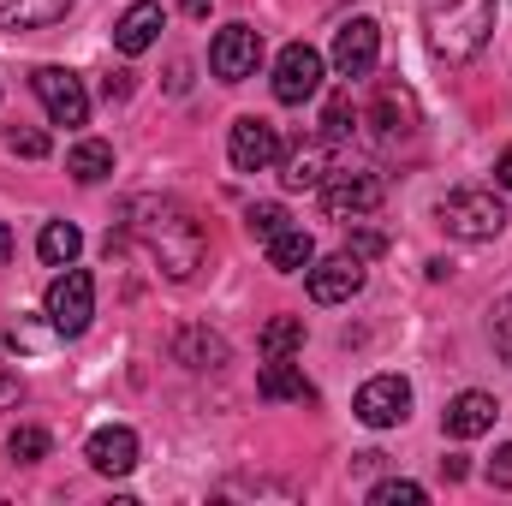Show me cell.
<instances>
[{"label":"cell","mask_w":512,"mask_h":506,"mask_svg":"<svg viewBox=\"0 0 512 506\" xmlns=\"http://www.w3.org/2000/svg\"><path fill=\"white\" fill-rule=\"evenodd\" d=\"M316 90H322V54H316L310 42L280 48V60H274V96H280L286 108H298V102H310Z\"/></svg>","instance_id":"52a82bcc"},{"label":"cell","mask_w":512,"mask_h":506,"mask_svg":"<svg viewBox=\"0 0 512 506\" xmlns=\"http://www.w3.org/2000/svg\"><path fill=\"white\" fill-rule=\"evenodd\" d=\"M72 12V0H0V30H48Z\"/></svg>","instance_id":"ac0fdd59"},{"label":"cell","mask_w":512,"mask_h":506,"mask_svg":"<svg viewBox=\"0 0 512 506\" xmlns=\"http://www.w3.org/2000/svg\"><path fill=\"white\" fill-rule=\"evenodd\" d=\"M84 459H90L102 477H126L131 465H137V435H131L126 423H108V429H96V435L84 441Z\"/></svg>","instance_id":"2e32d148"},{"label":"cell","mask_w":512,"mask_h":506,"mask_svg":"<svg viewBox=\"0 0 512 506\" xmlns=\"http://www.w3.org/2000/svg\"><path fill=\"white\" fill-rule=\"evenodd\" d=\"M304 286H310V298H316V304H346V298H358V292H364V256H352V251L322 256V262H310V268H304Z\"/></svg>","instance_id":"ba28073f"},{"label":"cell","mask_w":512,"mask_h":506,"mask_svg":"<svg viewBox=\"0 0 512 506\" xmlns=\"http://www.w3.org/2000/svg\"><path fill=\"white\" fill-rule=\"evenodd\" d=\"M382 251H387L382 233H352V256H382Z\"/></svg>","instance_id":"836d02e7"},{"label":"cell","mask_w":512,"mask_h":506,"mask_svg":"<svg viewBox=\"0 0 512 506\" xmlns=\"http://www.w3.org/2000/svg\"><path fill=\"white\" fill-rule=\"evenodd\" d=\"M120 221H126V239L155 256L167 280H191L203 268L209 239H203V227L191 221L185 203H173V197H131Z\"/></svg>","instance_id":"6da1fadb"},{"label":"cell","mask_w":512,"mask_h":506,"mask_svg":"<svg viewBox=\"0 0 512 506\" xmlns=\"http://www.w3.org/2000/svg\"><path fill=\"white\" fill-rule=\"evenodd\" d=\"M161 24H167V12H161L155 0H137V6L120 12V24H114V48H120V54H143V48H155Z\"/></svg>","instance_id":"e0dca14e"},{"label":"cell","mask_w":512,"mask_h":506,"mask_svg":"<svg viewBox=\"0 0 512 506\" xmlns=\"http://www.w3.org/2000/svg\"><path fill=\"white\" fill-rule=\"evenodd\" d=\"M179 358H185L191 370H215V364H227V346H221L215 334H197V328H191V334L179 340Z\"/></svg>","instance_id":"cb8c5ba5"},{"label":"cell","mask_w":512,"mask_h":506,"mask_svg":"<svg viewBox=\"0 0 512 506\" xmlns=\"http://www.w3.org/2000/svg\"><path fill=\"white\" fill-rule=\"evenodd\" d=\"M36 251H42L48 268H66V262H78V251H84V233H78L72 221H48L42 239H36Z\"/></svg>","instance_id":"7402d4cb"},{"label":"cell","mask_w":512,"mask_h":506,"mask_svg":"<svg viewBox=\"0 0 512 506\" xmlns=\"http://www.w3.org/2000/svg\"><path fill=\"white\" fill-rule=\"evenodd\" d=\"M382 54V24L376 18H346L334 30V72L340 78H370Z\"/></svg>","instance_id":"8992f818"},{"label":"cell","mask_w":512,"mask_h":506,"mask_svg":"<svg viewBox=\"0 0 512 506\" xmlns=\"http://www.w3.org/2000/svg\"><path fill=\"white\" fill-rule=\"evenodd\" d=\"M66 173H72L78 185H96V179H108V173H114V149H108L102 137H84V143L66 155Z\"/></svg>","instance_id":"44dd1931"},{"label":"cell","mask_w":512,"mask_h":506,"mask_svg":"<svg viewBox=\"0 0 512 506\" xmlns=\"http://www.w3.org/2000/svg\"><path fill=\"white\" fill-rule=\"evenodd\" d=\"M370 126H376L382 143L411 137V131H417V96H411L405 84H382V90H376V108H370Z\"/></svg>","instance_id":"4fadbf2b"},{"label":"cell","mask_w":512,"mask_h":506,"mask_svg":"<svg viewBox=\"0 0 512 506\" xmlns=\"http://www.w3.org/2000/svg\"><path fill=\"white\" fill-rule=\"evenodd\" d=\"M352 411H358V423H370V429L405 423V411H411V381L405 376H370L364 387H358Z\"/></svg>","instance_id":"9c48e42d"},{"label":"cell","mask_w":512,"mask_h":506,"mask_svg":"<svg viewBox=\"0 0 512 506\" xmlns=\"http://www.w3.org/2000/svg\"><path fill=\"white\" fill-rule=\"evenodd\" d=\"M30 90L42 96V108H48V120H54V126H84V120H90L84 78H78V72H66V66H36V72H30Z\"/></svg>","instance_id":"5b68a950"},{"label":"cell","mask_w":512,"mask_h":506,"mask_svg":"<svg viewBox=\"0 0 512 506\" xmlns=\"http://www.w3.org/2000/svg\"><path fill=\"white\" fill-rule=\"evenodd\" d=\"M6 149H12V155H24V161H42V155H48V131L12 126V131H6Z\"/></svg>","instance_id":"f1b7e54d"},{"label":"cell","mask_w":512,"mask_h":506,"mask_svg":"<svg viewBox=\"0 0 512 506\" xmlns=\"http://www.w3.org/2000/svg\"><path fill=\"white\" fill-rule=\"evenodd\" d=\"M6 453H12L18 465L48 459V429H30V423H24V429H12V435H6Z\"/></svg>","instance_id":"d4e9b609"},{"label":"cell","mask_w":512,"mask_h":506,"mask_svg":"<svg viewBox=\"0 0 512 506\" xmlns=\"http://www.w3.org/2000/svg\"><path fill=\"white\" fill-rule=\"evenodd\" d=\"M370 501H376V506H423L429 495H423V483H405V477H387V483H376V489H370Z\"/></svg>","instance_id":"484cf974"},{"label":"cell","mask_w":512,"mask_h":506,"mask_svg":"<svg viewBox=\"0 0 512 506\" xmlns=\"http://www.w3.org/2000/svg\"><path fill=\"white\" fill-rule=\"evenodd\" d=\"M495 179L512 191V149H501V161H495Z\"/></svg>","instance_id":"e575fe53"},{"label":"cell","mask_w":512,"mask_h":506,"mask_svg":"<svg viewBox=\"0 0 512 506\" xmlns=\"http://www.w3.org/2000/svg\"><path fill=\"white\" fill-rule=\"evenodd\" d=\"M90 316H96V280L66 262V268L48 280V322H54V334L78 340V334L90 328Z\"/></svg>","instance_id":"277c9868"},{"label":"cell","mask_w":512,"mask_h":506,"mask_svg":"<svg viewBox=\"0 0 512 506\" xmlns=\"http://www.w3.org/2000/svg\"><path fill=\"white\" fill-rule=\"evenodd\" d=\"M6 262H12V227L0 221V268H6Z\"/></svg>","instance_id":"d590c367"},{"label":"cell","mask_w":512,"mask_h":506,"mask_svg":"<svg viewBox=\"0 0 512 506\" xmlns=\"http://www.w3.org/2000/svg\"><path fill=\"white\" fill-rule=\"evenodd\" d=\"M256 393H262V399H316V387L304 381V370H298L292 358H268L262 376H256Z\"/></svg>","instance_id":"d6986e66"},{"label":"cell","mask_w":512,"mask_h":506,"mask_svg":"<svg viewBox=\"0 0 512 506\" xmlns=\"http://www.w3.org/2000/svg\"><path fill=\"white\" fill-rule=\"evenodd\" d=\"M298 346H304V322L298 316H274L262 328V358H292Z\"/></svg>","instance_id":"603a6c76"},{"label":"cell","mask_w":512,"mask_h":506,"mask_svg":"<svg viewBox=\"0 0 512 506\" xmlns=\"http://www.w3.org/2000/svg\"><path fill=\"white\" fill-rule=\"evenodd\" d=\"M209 66H215L221 84H245L256 66H262V36H256L251 24H227L215 36V48H209Z\"/></svg>","instance_id":"30bf717a"},{"label":"cell","mask_w":512,"mask_h":506,"mask_svg":"<svg viewBox=\"0 0 512 506\" xmlns=\"http://www.w3.org/2000/svg\"><path fill=\"white\" fill-rule=\"evenodd\" d=\"M423 30L447 66H465L495 36V0H423Z\"/></svg>","instance_id":"7a4b0ae2"},{"label":"cell","mask_w":512,"mask_h":506,"mask_svg":"<svg viewBox=\"0 0 512 506\" xmlns=\"http://www.w3.org/2000/svg\"><path fill=\"white\" fill-rule=\"evenodd\" d=\"M352 120H358V108H352V96H334V102L322 108V137H328V143H340V137H352Z\"/></svg>","instance_id":"4316f807"},{"label":"cell","mask_w":512,"mask_h":506,"mask_svg":"<svg viewBox=\"0 0 512 506\" xmlns=\"http://www.w3.org/2000/svg\"><path fill=\"white\" fill-rule=\"evenodd\" d=\"M334 173V143L328 137H316V143H298L292 155H286V167H280V185L286 191H322V179Z\"/></svg>","instance_id":"5bb4252c"},{"label":"cell","mask_w":512,"mask_h":506,"mask_svg":"<svg viewBox=\"0 0 512 506\" xmlns=\"http://www.w3.org/2000/svg\"><path fill=\"white\" fill-rule=\"evenodd\" d=\"M489 334H495V352L512 364V298L495 304V316H489Z\"/></svg>","instance_id":"f546056e"},{"label":"cell","mask_w":512,"mask_h":506,"mask_svg":"<svg viewBox=\"0 0 512 506\" xmlns=\"http://www.w3.org/2000/svg\"><path fill=\"white\" fill-rule=\"evenodd\" d=\"M495 417H501V405H495L489 393H477V387H471V393H459V399L441 411V429H447L453 441H477V435H489V429H495Z\"/></svg>","instance_id":"9a60e30c"},{"label":"cell","mask_w":512,"mask_h":506,"mask_svg":"<svg viewBox=\"0 0 512 506\" xmlns=\"http://www.w3.org/2000/svg\"><path fill=\"white\" fill-rule=\"evenodd\" d=\"M227 155H233V167L239 173H262V167H274V155H280V131L268 126V120H233V137H227Z\"/></svg>","instance_id":"7c38bea8"},{"label":"cell","mask_w":512,"mask_h":506,"mask_svg":"<svg viewBox=\"0 0 512 506\" xmlns=\"http://www.w3.org/2000/svg\"><path fill=\"white\" fill-rule=\"evenodd\" d=\"M245 227H251V239L268 245V239L286 227V209H280V203H251V209H245Z\"/></svg>","instance_id":"83f0119b"},{"label":"cell","mask_w":512,"mask_h":506,"mask_svg":"<svg viewBox=\"0 0 512 506\" xmlns=\"http://www.w3.org/2000/svg\"><path fill=\"white\" fill-rule=\"evenodd\" d=\"M435 221H441L453 239H465V245H489V239L507 233V209H501L495 191H447V197L435 203Z\"/></svg>","instance_id":"3957f363"},{"label":"cell","mask_w":512,"mask_h":506,"mask_svg":"<svg viewBox=\"0 0 512 506\" xmlns=\"http://www.w3.org/2000/svg\"><path fill=\"white\" fill-rule=\"evenodd\" d=\"M387 197V185L376 179V173H328L322 179V209L334 215V221H346V215H370L376 203Z\"/></svg>","instance_id":"8fae6325"},{"label":"cell","mask_w":512,"mask_h":506,"mask_svg":"<svg viewBox=\"0 0 512 506\" xmlns=\"http://www.w3.org/2000/svg\"><path fill=\"white\" fill-rule=\"evenodd\" d=\"M489 483H495V489H512V447H501V453H495V465H489Z\"/></svg>","instance_id":"1f68e13d"},{"label":"cell","mask_w":512,"mask_h":506,"mask_svg":"<svg viewBox=\"0 0 512 506\" xmlns=\"http://www.w3.org/2000/svg\"><path fill=\"white\" fill-rule=\"evenodd\" d=\"M102 96H108V102H126L131 96V72H108V78H102Z\"/></svg>","instance_id":"d6a6232c"},{"label":"cell","mask_w":512,"mask_h":506,"mask_svg":"<svg viewBox=\"0 0 512 506\" xmlns=\"http://www.w3.org/2000/svg\"><path fill=\"white\" fill-rule=\"evenodd\" d=\"M310 262H316V239H310L304 227H280V233L268 239V268L298 274V268H310Z\"/></svg>","instance_id":"ffe728a7"},{"label":"cell","mask_w":512,"mask_h":506,"mask_svg":"<svg viewBox=\"0 0 512 506\" xmlns=\"http://www.w3.org/2000/svg\"><path fill=\"white\" fill-rule=\"evenodd\" d=\"M18 399H24V381H18V370H6V364H0V411H12Z\"/></svg>","instance_id":"4dcf8cb0"}]
</instances>
